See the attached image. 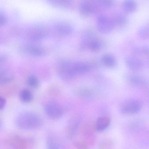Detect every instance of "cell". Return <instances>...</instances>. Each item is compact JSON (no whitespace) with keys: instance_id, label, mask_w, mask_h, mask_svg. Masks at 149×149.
Instances as JSON below:
<instances>
[{"instance_id":"1","label":"cell","mask_w":149,"mask_h":149,"mask_svg":"<svg viewBox=\"0 0 149 149\" xmlns=\"http://www.w3.org/2000/svg\"><path fill=\"white\" fill-rule=\"evenodd\" d=\"M17 126L24 130H31L39 128L42 125V118L36 113L25 112L20 114L16 121Z\"/></svg>"},{"instance_id":"2","label":"cell","mask_w":149,"mask_h":149,"mask_svg":"<svg viewBox=\"0 0 149 149\" xmlns=\"http://www.w3.org/2000/svg\"><path fill=\"white\" fill-rule=\"evenodd\" d=\"M49 34V31L47 27L42 24H36L29 28L27 36L30 41L37 42L45 39Z\"/></svg>"},{"instance_id":"3","label":"cell","mask_w":149,"mask_h":149,"mask_svg":"<svg viewBox=\"0 0 149 149\" xmlns=\"http://www.w3.org/2000/svg\"><path fill=\"white\" fill-rule=\"evenodd\" d=\"M58 72L60 78L64 81H69L76 77L73 69V62L64 60L59 63Z\"/></svg>"},{"instance_id":"4","label":"cell","mask_w":149,"mask_h":149,"mask_svg":"<svg viewBox=\"0 0 149 149\" xmlns=\"http://www.w3.org/2000/svg\"><path fill=\"white\" fill-rule=\"evenodd\" d=\"M142 107L141 103L136 99L126 101L120 107V112L123 114H134L141 111Z\"/></svg>"},{"instance_id":"5","label":"cell","mask_w":149,"mask_h":149,"mask_svg":"<svg viewBox=\"0 0 149 149\" xmlns=\"http://www.w3.org/2000/svg\"><path fill=\"white\" fill-rule=\"evenodd\" d=\"M45 110L46 115L52 119H59L63 115V109L62 106L55 101H50L46 103Z\"/></svg>"},{"instance_id":"6","label":"cell","mask_w":149,"mask_h":149,"mask_svg":"<svg viewBox=\"0 0 149 149\" xmlns=\"http://www.w3.org/2000/svg\"><path fill=\"white\" fill-rule=\"evenodd\" d=\"M97 29L101 33L107 34L109 33L114 28L112 18L106 15H100L96 21Z\"/></svg>"},{"instance_id":"7","label":"cell","mask_w":149,"mask_h":149,"mask_svg":"<svg viewBox=\"0 0 149 149\" xmlns=\"http://www.w3.org/2000/svg\"><path fill=\"white\" fill-rule=\"evenodd\" d=\"M52 30L56 35L61 37L69 36L72 34L74 30L70 23L63 21L55 23L52 26Z\"/></svg>"},{"instance_id":"8","label":"cell","mask_w":149,"mask_h":149,"mask_svg":"<svg viewBox=\"0 0 149 149\" xmlns=\"http://www.w3.org/2000/svg\"><path fill=\"white\" fill-rule=\"evenodd\" d=\"M22 50L27 55L36 57L43 56L46 53L44 48L34 44L25 45L23 46Z\"/></svg>"},{"instance_id":"9","label":"cell","mask_w":149,"mask_h":149,"mask_svg":"<svg viewBox=\"0 0 149 149\" xmlns=\"http://www.w3.org/2000/svg\"><path fill=\"white\" fill-rule=\"evenodd\" d=\"M94 11V6L90 2L84 1L80 4L79 13L81 17L87 18L93 15Z\"/></svg>"},{"instance_id":"10","label":"cell","mask_w":149,"mask_h":149,"mask_svg":"<svg viewBox=\"0 0 149 149\" xmlns=\"http://www.w3.org/2000/svg\"><path fill=\"white\" fill-rule=\"evenodd\" d=\"M80 122V119L77 116L71 119L67 128V134L69 138H72L75 135L79 127Z\"/></svg>"},{"instance_id":"11","label":"cell","mask_w":149,"mask_h":149,"mask_svg":"<svg viewBox=\"0 0 149 149\" xmlns=\"http://www.w3.org/2000/svg\"><path fill=\"white\" fill-rule=\"evenodd\" d=\"M125 63L127 66L132 70H138L143 66V62L139 58L135 57H128L126 58Z\"/></svg>"},{"instance_id":"12","label":"cell","mask_w":149,"mask_h":149,"mask_svg":"<svg viewBox=\"0 0 149 149\" xmlns=\"http://www.w3.org/2000/svg\"><path fill=\"white\" fill-rule=\"evenodd\" d=\"M51 6L62 8H71L73 5V0H46Z\"/></svg>"},{"instance_id":"13","label":"cell","mask_w":149,"mask_h":149,"mask_svg":"<svg viewBox=\"0 0 149 149\" xmlns=\"http://www.w3.org/2000/svg\"><path fill=\"white\" fill-rule=\"evenodd\" d=\"M73 69L76 76L85 74L90 70V66L86 63L82 62H73Z\"/></svg>"},{"instance_id":"14","label":"cell","mask_w":149,"mask_h":149,"mask_svg":"<svg viewBox=\"0 0 149 149\" xmlns=\"http://www.w3.org/2000/svg\"><path fill=\"white\" fill-rule=\"evenodd\" d=\"M110 124V120L107 116L99 117L95 123V129L98 132H102L108 128Z\"/></svg>"},{"instance_id":"15","label":"cell","mask_w":149,"mask_h":149,"mask_svg":"<svg viewBox=\"0 0 149 149\" xmlns=\"http://www.w3.org/2000/svg\"><path fill=\"white\" fill-rule=\"evenodd\" d=\"M9 143L11 146L18 149H26L27 142L24 139L19 136H15L9 139Z\"/></svg>"},{"instance_id":"16","label":"cell","mask_w":149,"mask_h":149,"mask_svg":"<svg viewBox=\"0 0 149 149\" xmlns=\"http://www.w3.org/2000/svg\"><path fill=\"white\" fill-rule=\"evenodd\" d=\"M102 64L106 67L113 68L115 67L116 64L115 58L109 54H106L102 57L101 59Z\"/></svg>"},{"instance_id":"17","label":"cell","mask_w":149,"mask_h":149,"mask_svg":"<svg viewBox=\"0 0 149 149\" xmlns=\"http://www.w3.org/2000/svg\"><path fill=\"white\" fill-rule=\"evenodd\" d=\"M14 78L13 73L7 69H0V84H6L12 81Z\"/></svg>"},{"instance_id":"18","label":"cell","mask_w":149,"mask_h":149,"mask_svg":"<svg viewBox=\"0 0 149 149\" xmlns=\"http://www.w3.org/2000/svg\"><path fill=\"white\" fill-rule=\"evenodd\" d=\"M47 149H61L60 143L56 137L52 135L48 136L46 141Z\"/></svg>"},{"instance_id":"19","label":"cell","mask_w":149,"mask_h":149,"mask_svg":"<svg viewBox=\"0 0 149 149\" xmlns=\"http://www.w3.org/2000/svg\"><path fill=\"white\" fill-rule=\"evenodd\" d=\"M136 8L137 4L134 0H125L123 3V9L126 13H133Z\"/></svg>"},{"instance_id":"20","label":"cell","mask_w":149,"mask_h":149,"mask_svg":"<svg viewBox=\"0 0 149 149\" xmlns=\"http://www.w3.org/2000/svg\"><path fill=\"white\" fill-rule=\"evenodd\" d=\"M114 27H122L127 24V19L125 15L123 14H117L112 18Z\"/></svg>"},{"instance_id":"21","label":"cell","mask_w":149,"mask_h":149,"mask_svg":"<svg viewBox=\"0 0 149 149\" xmlns=\"http://www.w3.org/2000/svg\"><path fill=\"white\" fill-rule=\"evenodd\" d=\"M20 98L22 101L25 103H29L33 100V95L30 90L24 89L20 93Z\"/></svg>"},{"instance_id":"22","label":"cell","mask_w":149,"mask_h":149,"mask_svg":"<svg viewBox=\"0 0 149 149\" xmlns=\"http://www.w3.org/2000/svg\"><path fill=\"white\" fill-rule=\"evenodd\" d=\"M127 80L130 84L135 86H139L143 84V80L142 78L138 75L134 74H130L127 75Z\"/></svg>"},{"instance_id":"23","label":"cell","mask_w":149,"mask_h":149,"mask_svg":"<svg viewBox=\"0 0 149 149\" xmlns=\"http://www.w3.org/2000/svg\"><path fill=\"white\" fill-rule=\"evenodd\" d=\"M99 6L106 9L111 8L115 4L114 0H94Z\"/></svg>"},{"instance_id":"24","label":"cell","mask_w":149,"mask_h":149,"mask_svg":"<svg viewBox=\"0 0 149 149\" xmlns=\"http://www.w3.org/2000/svg\"><path fill=\"white\" fill-rule=\"evenodd\" d=\"M27 83L29 86L34 88L38 87L39 85V80L38 78L34 75H30L28 77Z\"/></svg>"},{"instance_id":"25","label":"cell","mask_w":149,"mask_h":149,"mask_svg":"<svg viewBox=\"0 0 149 149\" xmlns=\"http://www.w3.org/2000/svg\"><path fill=\"white\" fill-rule=\"evenodd\" d=\"M139 36L143 39L149 38V25L143 26L139 31Z\"/></svg>"},{"instance_id":"26","label":"cell","mask_w":149,"mask_h":149,"mask_svg":"<svg viewBox=\"0 0 149 149\" xmlns=\"http://www.w3.org/2000/svg\"><path fill=\"white\" fill-rule=\"evenodd\" d=\"M136 53L140 55H148L149 54V48L147 46H143L136 49Z\"/></svg>"},{"instance_id":"27","label":"cell","mask_w":149,"mask_h":149,"mask_svg":"<svg viewBox=\"0 0 149 149\" xmlns=\"http://www.w3.org/2000/svg\"><path fill=\"white\" fill-rule=\"evenodd\" d=\"M7 22V17L3 12L0 11V27L4 26Z\"/></svg>"},{"instance_id":"28","label":"cell","mask_w":149,"mask_h":149,"mask_svg":"<svg viewBox=\"0 0 149 149\" xmlns=\"http://www.w3.org/2000/svg\"><path fill=\"white\" fill-rule=\"evenodd\" d=\"M74 145L77 149H88L87 145L83 142H77L75 143Z\"/></svg>"},{"instance_id":"29","label":"cell","mask_w":149,"mask_h":149,"mask_svg":"<svg viewBox=\"0 0 149 149\" xmlns=\"http://www.w3.org/2000/svg\"><path fill=\"white\" fill-rule=\"evenodd\" d=\"M6 101L3 97L0 96V110L3 109L5 107Z\"/></svg>"},{"instance_id":"30","label":"cell","mask_w":149,"mask_h":149,"mask_svg":"<svg viewBox=\"0 0 149 149\" xmlns=\"http://www.w3.org/2000/svg\"><path fill=\"white\" fill-rule=\"evenodd\" d=\"M6 60H7V58L6 56L0 55V65L6 62Z\"/></svg>"},{"instance_id":"31","label":"cell","mask_w":149,"mask_h":149,"mask_svg":"<svg viewBox=\"0 0 149 149\" xmlns=\"http://www.w3.org/2000/svg\"><path fill=\"white\" fill-rule=\"evenodd\" d=\"M2 126V123L1 121V120H0V128H1V127Z\"/></svg>"}]
</instances>
